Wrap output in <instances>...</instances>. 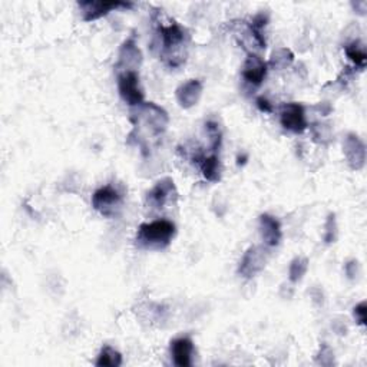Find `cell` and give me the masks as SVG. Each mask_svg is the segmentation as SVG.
Segmentation results:
<instances>
[{
  "label": "cell",
  "mask_w": 367,
  "mask_h": 367,
  "mask_svg": "<svg viewBox=\"0 0 367 367\" xmlns=\"http://www.w3.org/2000/svg\"><path fill=\"white\" fill-rule=\"evenodd\" d=\"M203 91H204V88H203L201 81L190 79L187 82L181 84L176 88V91H175L176 102L184 109H191L200 102V99L203 96Z\"/></svg>",
  "instance_id": "13"
},
{
  "label": "cell",
  "mask_w": 367,
  "mask_h": 367,
  "mask_svg": "<svg viewBox=\"0 0 367 367\" xmlns=\"http://www.w3.org/2000/svg\"><path fill=\"white\" fill-rule=\"evenodd\" d=\"M316 361L322 366H332L334 364V351L333 349L327 344V343H323L317 356H316Z\"/></svg>",
  "instance_id": "23"
},
{
  "label": "cell",
  "mask_w": 367,
  "mask_h": 367,
  "mask_svg": "<svg viewBox=\"0 0 367 367\" xmlns=\"http://www.w3.org/2000/svg\"><path fill=\"white\" fill-rule=\"evenodd\" d=\"M344 52L347 55V57L351 60L353 65L358 69H364L366 67V59H367V55H366V50H364V46L357 42V40H353L351 43L346 45L344 47Z\"/></svg>",
  "instance_id": "18"
},
{
  "label": "cell",
  "mask_w": 367,
  "mask_h": 367,
  "mask_svg": "<svg viewBox=\"0 0 367 367\" xmlns=\"http://www.w3.org/2000/svg\"><path fill=\"white\" fill-rule=\"evenodd\" d=\"M178 191L172 178L165 176L155 182V186L147 194V204L151 208L162 210L169 204H175Z\"/></svg>",
  "instance_id": "6"
},
{
  "label": "cell",
  "mask_w": 367,
  "mask_h": 367,
  "mask_svg": "<svg viewBox=\"0 0 367 367\" xmlns=\"http://www.w3.org/2000/svg\"><path fill=\"white\" fill-rule=\"evenodd\" d=\"M312 132H313L315 141H317L320 144H327L332 140V130H330L329 125L315 124L312 127Z\"/></svg>",
  "instance_id": "22"
},
{
  "label": "cell",
  "mask_w": 367,
  "mask_h": 367,
  "mask_svg": "<svg viewBox=\"0 0 367 367\" xmlns=\"http://www.w3.org/2000/svg\"><path fill=\"white\" fill-rule=\"evenodd\" d=\"M176 227L169 220H155L138 227L135 242L142 250H164L172 242Z\"/></svg>",
  "instance_id": "3"
},
{
  "label": "cell",
  "mask_w": 367,
  "mask_h": 367,
  "mask_svg": "<svg viewBox=\"0 0 367 367\" xmlns=\"http://www.w3.org/2000/svg\"><path fill=\"white\" fill-rule=\"evenodd\" d=\"M353 317L357 324L366 326V320H367V303L366 301H360L353 309Z\"/></svg>",
  "instance_id": "24"
},
{
  "label": "cell",
  "mask_w": 367,
  "mask_h": 367,
  "mask_svg": "<svg viewBox=\"0 0 367 367\" xmlns=\"http://www.w3.org/2000/svg\"><path fill=\"white\" fill-rule=\"evenodd\" d=\"M260 234H261L263 242L267 247H270V249L277 247L283 238L280 221L270 214H261L260 215Z\"/></svg>",
  "instance_id": "15"
},
{
  "label": "cell",
  "mask_w": 367,
  "mask_h": 367,
  "mask_svg": "<svg viewBox=\"0 0 367 367\" xmlns=\"http://www.w3.org/2000/svg\"><path fill=\"white\" fill-rule=\"evenodd\" d=\"M344 271H346V274H347V277H349L350 280H354V278L357 277V274H358V263H357L356 260L349 261V263L344 266Z\"/></svg>",
  "instance_id": "25"
},
{
  "label": "cell",
  "mask_w": 367,
  "mask_h": 367,
  "mask_svg": "<svg viewBox=\"0 0 367 367\" xmlns=\"http://www.w3.org/2000/svg\"><path fill=\"white\" fill-rule=\"evenodd\" d=\"M118 91L127 105L138 108L145 102V95L141 88L140 75L137 71L119 72L118 75Z\"/></svg>",
  "instance_id": "5"
},
{
  "label": "cell",
  "mask_w": 367,
  "mask_h": 367,
  "mask_svg": "<svg viewBox=\"0 0 367 367\" xmlns=\"http://www.w3.org/2000/svg\"><path fill=\"white\" fill-rule=\"evenodd\" d=\"M98 367H119L122 366V354L111 346H103L96 357Z\"/></svg>",
  "instance_id": "17"
},
{
  "label": "cell",
  "mask_w": 367,
  "mask_h": 367,
  "mask_svg": "<svg viewBox=\"0 0 367 367\" xmlns=\"http://www.w3.org/2000/svg\"><path fill=\"white\" fill-rule=\"evenodd\" d=\"M81 12H82V19L85 22H94L98 21L103 16H106L109 12L116 11V9H131L134 8L132 4L130 2H94V0H86V2H79L78 4Z\"/></svg>",
  "instance_id": "8"
},
{
  "label": "cell",
  "mask_w": 367,
  "mask_h": 367,
  "mask_svg": "<svg viewBox=\"0 0 367 367\" xmlns=\"http://www.w3.org/2000/svg\"><path fill=\"white\" fill-rule=\"evenodd\" d=\"M169 351H171V357L175 366L178 367H190L193 366V357H194V341L184 336V337H178L175 340L171 341L169 346Z\"/></svg>",
  "instance_id": "14"
},
{
  "label": "cell",
  "mask_w": 367,
  "mask_h": 367,
  "mask_svg": "<svg viewBox=\"0 0 367 367\" xmlns=\"http://www.w3.org/2000/svg\"><path fill=\"white\" fill-rule=\"evenodd\" d=\"M280 124L288 132L303 134L309 127L304 106L297 102L284 103L280 111Z\"/></svg>",
  "instance_id": "7"
},
{
  "label": "cell",
  "mask_w": 367,
  "mask_h": 367,
  "mask_svg": "<svg viewBox=\"0 0 367 367\" xmlns=\"http://www.w3.org/2000/svg\"><path fill=\"white\" fill-rule=\"evenodd\" d=\"M200 169L204 178L210 182H218L221 179V161L218 154H211L208 157H201L200 159Z\"/></svg>",
  "instance_id": "16"
},
{
  "label": "cell",
  "mask_w": 367,
  "mask_h": 367,
  "mask_svg": "<svg viewBox=\"0 0 367 367\" xmlns=\"http://www.w3.org/2000/svg\"><path fill=\"white\" fill-rule=\"evenodd\" d=\"M343 154L347 165L353 171H360L366 165V145L357 134H347L343 141Z\"/></svg>",
  "instance_id": "10"
},
{
  "label": "cell",
  "mask_w": 367,
  "mask_h": 367,
  "mask_svg": "<svg viewBox=\"0 0 367 367\" xmlns=\"http://www.w3.org/2000/svg\"><path fill=\"white\" fill-rule=\"evenodd\" d=\"M294 62V53L287 47H280L273 52L269 62V68L273 69H286Z\"/></svg>",
  "instance_id": "19"
},
{
  "label": "cell",
  "mask_w": 367,
  "mask_h": 367,
  "mask_svg": "<svg viewBox=\"0 0 367 367\" xmlns=\"http://www.w3.org/2000/svg\"><path fill=\"white\" fill-rule=\"evenodd\" d=\"M92 207L101 215L111 218L119 213L124 204V197L113 186H103L98 188L92 196Z\"/></svg>",
  "instance_id": "4"
},
{
  "label": "cell",
  "mask_w": 367,
  "mask_h": 367,
  "mask_svg": "<svg viewBox=\"0 0 367 367\" xmlns=\"http://www.w3.org/2000/svg\"><path fill=\"white\" fill-rule=\"evenodd\" d=\"M256 103H257V108H259L261 112H266V113H271V112H273V103H271L266 96L257 98Z\"/></svg>",
  "instance_id": "26"
},
{
  "label": "cell",
  "mask_w": 367,
  "mask_h": 367,
  "mask_svg": "<svg viewBox=\"0 0 367 367\" xmlns=\"http://www.w3.org/2000/svg\"><path fill=\"white\" fill-rule=\"evenodd\" d=\"M267 72H269V64L260 55H256V53L247 55L241 71L244 81L253 86H260L266 81Z\"/></svg>",
  "instance_id": "11"
},
{
  "label": "cell",
  "mask_w": 367,
  "mask_h": 367,
  "mask_svg": "<svg viewBox=\"0 0 367 367\" xmlns=\"http://www.w3.org/2000/svg\"><path fill=\"white\" fill-rule=\"evenodd\" d=\"M157 36L159 39V56L164 62L176 68L186 62L188 49V32L176 22H169L168 25H158Z\"/></svg>",
  "instance_id": "2"
},
{
  "label": "cell",
  "mask_w": 367,
  "mask_h": 367,
  "mask_svg": "<svg viewBox=\"0 0 367 367\" xmlns=\"http://www.w3.org/2000/svg\"><path fill=\"white\" fill-rule=\"evenodd\" d=\"M337 220H336V214L334 213H330L327 220H326V224H324V242L326 244H332V242H336L337 239Z\"/></svg>",
  "instance_id": "21"
},
{
  "label": "cell",
  "mask_w": 367,
  "mask_h": 367,
  "mask_svg": "<svg viewBox=\"0 0 367 367\" xmlns=\"http://www.w3.org/2000/svg\"><path fill=\"white\" fill-rule=\"evenodd\" d=\"M309 270V260L305 257H295L288 267V278L293 284L300 283Z\"/></svg>",
  "instance_id": "20"
},
{
  "label": "cell",
  "mask_w": 367,
  "mask_h": 367,
  "mask_svg": "<svg viewBox=\"0 0 367 367\" xmlns=\"http://www.w3.org/2000/svg\"><path fill=\"white\" fill-rule=\"evenodd\" d=\"M142 64V52L137 45V40L134 36L128 38L124 43H122L118 55V64L116 69L119 72L125 71H137Z\"/></svg>",
  "instance_id": "9"
},
{
  "label": "cell",
  "mask_w": 367,
  "mask_h": 367,
  "mask_svg": "<svg viewBox=\"0 0 367 367\" xmlns=\"http://www.w3.org/2000/svg\"><path fill=\"white\" fill-rule=\"evenodd\" d=\"M266 267V254L260 247H250L242 254L238 264V274L244 278H253Z\"/></svg>",
  "instance_id": "12"
},
{
  "label": "cell",
  "mask_w": 367,
  "mask_h": 367,
  "mask_svg": "<svg viewBox=\"0 0 367 367\" xmlns=\"http://www.w3.org/2000/svg\"><path fill=\"white\" fill-rule=\"evenodd\" d=\"M132 122L134 131L131 137L135 135L137 142L142 147V149H147V144L149 141H155L164 135L169 124V116L166 111L157 103L144 102L138 106L137 113H134Z\"/></svg>",
  "instance_id": "1"
}]
</instances>
